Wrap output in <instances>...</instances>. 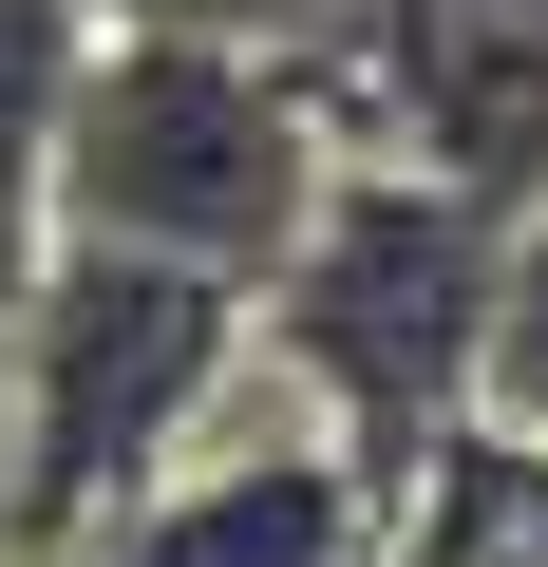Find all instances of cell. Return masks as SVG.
Instances as JSON below:
<instances>
[{"label":"cell","instance_id":"cell-3","mask_svg":"<svg viewBox=\"0 0 548 567\" xmlns=\"http://www.w3.org/2000/svg\"><path fill=\"white\" fill-rule=\"evenodd\" d=\"M227 398H246V284L58 227L0 284V529L20 548H95Z\"/></svg>","mask_w":548,"mask_h":567},{"label":"cell","instance_id":"cell-7","mask_svg":"<svg viewBox=\"0 0 548 567\" xmlns=\"http://www.w3.org/2000/svg\"><path fill=\"white\" fill-rule=\"evenodd\" d=\"M0 567H95V548H20V529H0Z\"/></svg>","mask_w":548,"mask_h":567},{"label":"cell","instance_id":"cell-1","mask_svg":"<svg viewBox=\"0 0 548 567\" xmlns=\"http://www.w3.org/2000/svg\"><path fill=\"white\" fill-rule=\"evenodd\" d=\"M492 246H510V189H473L435 152H341L303 246L246 284V360L379 492H416L492 398Z\"/></svg>","mask_w":548,"mask_h":567},{"label":"cell","instance_id":"cell-6","mask_svg":"<svg viewBox=\"0 0 548 567\" xmlns=\"http://www.w3.org/2000/svg\"><path fill=\"white\" fill-rule=\"evenodd\" d=\"M95 20H170V39H341V0H95Z\"/></svg>","mask_w":548,"mask_h":567},{"label":"cell","instance_id":"cell-2","mask_svg":"<svg viewBox=\"0 0 548 567\" xmlns=\"http://www.w3.org/2000/svg\"><path fill=\"white\" fill-rule=\"evenodd\" d=\"M360 152L341 76L303 39H170V20H95L76 95H58V227L76 246H152L208 284H265L303 246L322 171Z\"/></svg>","mask_w":548,"mask_h":567},{"label":"cell","instance_id":"cell-5","mask_svg":"<svg viewBox=\"0 0 548 567\" xmlns=\"http://www.w3.org/2000/svg\"><path fill=\"white\" fill-rule=\"evenodd\" d=\"M95 58V0H0V284L58 246V95Z\"/></svg>","mask_w":548,"mask_h":567},{"label":"cell","instance_id":"cell-4","mask_svg":"<svg viewBox=\"0 0 548 567\" xmlns=\"http://www.w3.org/2000/svg\"><path fill=\"white\" fill-rule=\"evenodd\" d=\"M95 567H397V492L303 416V398H227L114 529Z\"/></svg>","mask_w":548,"mask_h":567}]
</instances>
